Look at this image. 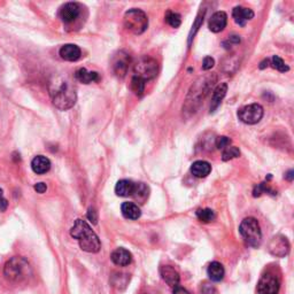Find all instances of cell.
Listing matches in <instances>:
<instances>
[{
  "label": "cell",
  "mask_w": 294,
  "mask_h": 294,
  "mask_svg": "<svg viewBox=\"0 0 294 294\" xmlns=\"http://www.w3.org/2000/svg\"><path fill=\"white\" fill-rule=\"evenodd\" d=\"M70 235L77 239L79 247L84 252L98 253L100 250L101 244L99 237L94 234V231L85 221L76 220L74 226L70 229Z\"/></svg>",
  "instance_id": "6da1fadb"
},
{
  "label": "cell",
  "mask_w": 294,
  "mask_h": 294,
  "mask_svg": "<svg viewBox=\"0 0 294 294\" xmlns=\"http://www.w3.org/2000/svg\"><path fill=\"white\" fill-rule=\"evenodd\" d=\"M50 94L54 106L61 111H67L76 103V93L72 86L62 78L51 83Z\"/></svg>",
  "instance_id": "7a4b0ae2"
},
{
  "label": "cell",
  "mask_w": 294,
  "mask_h": 294,
  "mask_svg": "<svg viewBox=\"0 0 294 294\" xmlns=\"http://www.w3.org/2000/svg\"><path fill=\"white\" fill-rule=\"evenodd\" d=\"M3 275L13 283H21L25 281L30 275V267L22 257H12L3 268Z\"/></svg>",
  "instance_id": "3957f363"
},
{
  "label": "cell",
  "mask_w": 294,
  "mask_h": 294,
  "mask_svg": "<svg viewBox=\"0 0 294 294\" xmlns=\"http://www.w3.org/2000/svg\"><path fill=\"white\" fill-rule=\"evenodd\" d=\"M239 232L247 242V245L252 247H259L262 241V232L259 222L253 217H248L242 221L240 227H239Z\"/></svg>",
  "instance_id": "277c9868"
},
{
  "label": "cell",
  "mask_w": 294,
  "mask_h": 294,
  "mask_svg": "<svg viewBox=\"0 0 294 294\" xmlns=\"http://www.w3.org/2000/svg\"><path fill=\"white\" fill-rule=\"evenodd\" d=\"M124 27L136 35H140L148 27V19L143 10L130 9L124 15Z\"/></svg>",
  "instance_id": "5b68a950"
},
{
  "label": "cell",
  "mask_w": 294,
  "mask_h": 294,
  "mask_svg": "<svg viewBox=\"0 0 294 294\" xmlns=\"http://www.w3.org/2000/svg\"><path fill=\"white\" fill-rule=\"evenodd\" d=\"M158 72V63L157 61L151 59V58H141L135 64V76L144 79H152L157 76Z\"/></svg>",
  "instance_id": "8992f818"
},
{
  "label": "cell",
  "mask_w": 294,
  "mask_h": 294,
  "mask_svg": "<svg viewBox=\"0 0 294 294\" xmlns=\"http://www.w3.org/2000/svg\"><path fill=\"white\" fill-rule=\"evenodd\" d=\"M263 107L259 104H252L239 110L238 118L245 124H256L263 118Z\"/></svg>",
  "instance_id": "52a82bcc"
},
{
  "label": "cell",
  "mask_w": 294,
  "mask_h": 294,
  "mask_svg": "<svg viewBox=\"0 0 294 294\" xmlns=\"http://www.w3.org/2000/svg\"><path fill=\"white\" fill-rule=\"evenodd\" d=\"M268 250L276 257H285L290 252L289 240L282 235H274L268 245Z\"/></svg>",
  "instance_id": "ba28073f"
},
{
  "label": "cell",
  "mask_w": 294,
  "mask_h": 294,
  "mask_svg": "<svg viewBox=\"0 0 294 294\" xmlns=\"http://www.w3.org/2000/svg\"><path fill=\"white\" fill-rule=\"evenodd\" d=\"M81 5L77 2H67L59 10V17L64 23H72L81 15Z\"/></svg>",
  "instance_id": "9c48e42d"
},
{
  "label": "cell",
  "mask_w": 294,
  "mask_h": 294,
  "mask_svg": "<svg viewBox=\"0 0 294 294\" xmlns=\"http://www.w3.org/2000/svg\"><path fill=\"white\" fill-rule=\"evenodd\" d=\"M279 282L274 275L267 274L262 276L257 284V292L259 294H278Z\"/></svg>",
  "instance_id": "30bf717a"
},
{
  "label": "cell",
  "mask_w": 294,
  "mask_h": 294,
  "mask_svg": "<svg viewBox=\"0 0 294 294\" xmlns=\"http://www.w3.org/2000/svg\"><path fill=\"white\" fill-rule=\"evenodd\" d=\"M130 63V58L124 52H118V56L113 60V70L116 76L118 77H124L126 71H128Z\"/></svg>",
  "instance_id": "8fae6325"
},
{
  "label": "cell",
  "mask_w": 294,
  "mask_h": 294,
  "mask_svg": "<svg viewBox=\"0 0 294 294\" xmlns=\"http://www.w3.org/2000/svg\"><path fill=\"white\" fill-rule=\"evenodd\" d=\"M232 17H234L235 22L240 27H245V24L250 21L254 17V12L249 8L245 7L237 6L232 10Z\"/></svg>",
  "instance_id": "7c38bea8"
},
{
  "label": "cell",
  "mask_w": 294,
  "mask_h": 294,
  "mask_svg": "<svg viewBox=\"0 0 294 294\" xmlns=\"http://www.w3.org/2000/svg\"><path fill=\"white\" fill-rule=\"evenodd\" d=\"M227 23H228L227 14L224 12H216L209 20V23H208L209 30L217 34V32H221L222 30H224V28L227 27Z\"/></svg>",
  "instance_id": "4fadbf2b"
},
{
  "label": "cell",
  "mask_w": 294,
  "mask_h": 294,
  "mask_svg": "<svg viewBox=\"0 0 294 294\" xmlns=\"http://www.w3.org/2000/svg\"><path fill=\"white\" fill-rule=\"evenodd\" d=\"M160 274L163 281H165L169 286L175 288L179 284V274L177 272L175 268L170 266H163L160 268Z\"/></svg>",
  "instance_id": "5bb4252c"
},
{
  "label": "cell",
  "mask_w": 294,
  "mask_h": 294,
  "mask_svg": "<svg viewBox=\"0 0 294 294\" xmlns=\"http://www.w3.org/2000/svg\"><path fill=\"white\" fill-rule=\"evenodd\" d=\"M111 259L116 264V266L125 267V266H129V264L131 263L132 255L128 249L118 248V249H115L113 253H112Z\"/></svg>",
  "instance_id": "9a60e30c"
},
{
  "label": "cell",
  "mask_w": 294,
  "mask_h": 294,
  "mask_svg": "<svg viewBox=\"0 0 294 294\" xmlns=\"http://www.w3.org/2000/svg\"><path fill=\"white\" fill-rule=\"evenodd\" d=\"M60 57L66 61H77L82 56L81 49L77 45L66 44L60 49Z\"/></svg>",
  "instance_id": "2e32d148"
},
{
  "label": "cell",
  "mask_w": 294,
  "mask_h": 294,
  "mask_svg": "<svg viewBox=\"0 0 294 294\" xmlns=\"http://www.w3.org/2000/svg\"><path fill=\"white\" fill-rule=\"evenodd\" d=\"M31 168L37 175H43V174H46L51 169V161L46 157L37 155L31 161Z\"/></svg>",
  "instance_id": "e0dca14e"
},
{
  "label": "cell",
  "mask_w": 294,
  "mask_h": 294,
  "mask_svg": "<svg viewBox=\"0 0 294 294\" xmlns=\"http://www.w3.org/2000/svg\"><path fill=\"white\" fill-rule=\"evenodd\" d=\"M212 172V166L209 165L207 161H195L193 165L191 166V173L194 177H198V178H205Z\"/></svg>",
  "instance_id": "ac0fdd59"
},
{
  "label": "cell",
  "mask_w": 294,
  "mask_h": 294,
  "mask_svg": "<svg viewBox=\"0 0 294 294\" xmlns=\"http://www.w3.org/2000/svg\"><path fill=\"white\" fill-rule=\"evenodd\" d=\"M75 77L77 81L84 84H90V83L98 82L100 79L99 74L96 71H88L85 68H79L75 72Z\"/></svg>",
  "instance_id": "d6986e66"
},
{
  "label": "cell",
  "mask_w": 294,
  "mask_h": 294,
  "mask_svg": "<svg viewBox=\"0 0 294 294\" xmlns=\"http://www.w3.org/2000/svg\"><path fill=\"white\" fill-rule=\"evenodd\" d=\"M133 190H135V183L129 179L118 180L115 186V193L118 197H129V195H132Z\"/></svg>",
  "instance_id": "ffe728a7"
},
{
  "label": "cell",
  "mask_w": 294,
  "mask_h": 294,
  "mask_svg": "<svg viewBox=\"0 0 294 294\" xmlns=\"http://www.w3.org/2000/svg\"><path fill=\"white\" fill-rule=\"evenodd\" d=\"M228 91V84L227 83H222V84L217 85V88L214 90L213 97H212V106H210V112H214L217 107L220 106V104L222 103V100L226 97Z\"/></svg>",
  "instance_id": "44dd1931"
},
{
  "label": "cell",
  "mask_w": 294,
  "mask_h": 294,
  "mask_svg": "<svg viewBox=\"0 0 294 294\" xmlns=\"http://www.w3.org/2000/svg\"><path fill=\"white\" fill-rule=\"evenodd\" d=\"M121 210L123 216L128 220H138L141 216L140 208L133 202H123Z\"/></svg>",
  "instance_id": "7402d4cb"
},
{
  "label": "cell",
  "mask_w": 294,
  "mask_h": 294,
  "mask_svg": "<svg viewBox=\"0 0 294 294\" xmlns=\"http://www.w3.org/2000/svg\"><path fill=\"white\" fill-rule=\"evenodd\" d=\"M207 274H208L209 278L212 279L213 282H221L224 277V274H226V270H224V267L220 262H212L209 264L208 270H207Z\"/></svg>",
  "instance_id": "603a6c76"
},
{
  "label": "cell",
  "mask_w": 294,
  "mask_h": 294,
  "mask_svg": "<svg viewBox=\"0 0 294 294\" xmlns=\"http://www.w3.org/2000/svg\"><path fill=\"white\" fill-rule=\"evenodd\" d=\"M148 187L144 183L135 184V190H133L132 197L136 199L137 201H139L140 204H144L145 200L148 198Z\"/></svg>",
  "instance_id": "cb8c5ba5"
},
{
  "label": "cell",
  "mask_w": 294,
  "mask_h": 294,
  "mask_svg": "<svg viewBox=\"0 0 294 294\" xmlns=\"http://www.w3.org/2000/svg\"><path fill=\"white\" fill-rule=\"evenodd\" d=\"M197 216H198V219L201 221V222L209 223V222H212V221H214V219H215V213H214V210L209 209V208H204V209L198 210Z\"/></svg>",
  "instance_id": "d4e9b609"
},
{
  "label": "cell",
  "mask_w": 294,
  "mask_h": 294,
  "mask_svg": "<svg viewBox=\"0 0 294 294\" xmlns=\"http://www.w3.org/2000/svg\"><path fill=\"white\" fill-rule=\"evenodd\" d=\"M145 82L144 79H141L139 77H136L133 76L132 81H131V89L133 92H135L137 96H143L144 91H145Z\"/></svg>",
  "instance_id": "484cf974"
},
{
  "label": "cell",
  "mask_w": 294,
  "mask_h": 294,
  "mask_svg": "<svg viewBox=\"0 0 294 294\" xmlns=\"http://www.w3.org/2000/svg\"><path fill=\"white\" fill-rule=\"evenodd\" d=\"M239 155H240V151H239L238 147L228 146L227 148H224L222 159H223V161H229V160L238 158Z\"/></svg>",
  "instance_id": "4316f807"
},
{
  "label": "cell",
  "mask_w": 294,
  "mask_h": 294,
  "mask_svg": "<svg viewBox=\"0 0 294 294\" xmlns=\"http://www.w3.org/2000/svg\"><path fill=\"white\" fill-rule=\"evenodd\" d=\"M166 21L169 25H172L173 28H178L181 23V19L179 14L175 12H168L166 15Z\"/></svg>",
  "instance_id": "83f0119b"
},
{
  "label": "cell",
  "mask_w": 294,
  "mask_h": 294,
  "mask_svg": "<svg viewBox=\"0 0 294 294\" xmlns=\"http://www.w3.org/2000/svg\"><path fill=\"white\" fill-rule=\"evenodd\" d=\"M271 64L272 67L275 69H277V70L282 71V72H285V71H289V67L286 66L284 61H283L282 58H279L278 56H274L271 59Z\"/></svg>",
  "instance_id": "f1b7e54d"
},
{
  "label": "cell",
  "mask_w": 294,
  "mask_h": 294,
  "mask_svg": "<svg viewBox=\"0 0 294 294\" xmlns=\"http://www.w3.org/2000/svg\"><path fill=\"white\" fill-rule=\"evenodd\" d=\"M230 145H231V139H230V138H228L226 136L217 137V139H216V147L219 148V150H224V148H227L228 146H230Z\"/></svg>",
  "instance_id": "f546056e"
},
{
  "label": "cell",
  "mask_w": 294,
  "mask_h": 294,
  "mask_svg": "<svg viewBox=\"0 0 294 294\" xmlns=\"http://www.w3.org/2000/svg\"><path fill=\"white\" fill-rule=\"evenodd\" d=\"M214 64H215V60L212 57H206L204 59V62H202V69L204 70H209V69L214 67Z\"/></svg>",
  "instance_id": "4dcf8cb0"
},
{
  "label": "cell",
  "mask_w": 294,
  "mask_h": 294,
  "mask_svg": "<svg viewBox=\"0 0 294 294\" xmlns=\"http://www.w3.org/2000/svg\"><path fill=\"white\" fill-rule=\"evenodd\" d=\"M7 207H8V202H7L6 198L3 197V192L1 188H0V210H1V212H5Z\"/></svg>",
  "instance_id": "1f68e13d"
},
{
  "label": "cell",
  "mask_w": 294,
  "mask_h": 294,
  "mask_svg": "<svg viewBox=\"0 0 294 294\" xmlns=\"http://www.w3.org/2000/svg\"><path fill=\"white\" fill-rule=\"evenodd\" d=\"M88 219L91 221V222H93L94 224L97 223V221H98L97 212L93 208H90L89 209V212H88Z\"/></svg>",
  "instance_id": "d6a6232c"
},
{
  "label": "cell",
  "mask_w": 294,
  "mask_h": 294,
  "mask_svg": "<svg viewBox=\"0 0 294 294\" xmlns=\"http://www.w3.org/2000/svg\"><path fill=\"white\" fill-rule=\"evenodd\" d=\"M201 292H202V294H214L215 293V289H214V286L205 284L204 286H202Z\"/></svg>",
  "instance_id": "836d02e7"
},
{
  "label": "cell",
  "mask_w": 294,
  "mask_h": 294,
  "mask_svg": "<svg viewBox=\"0 0 294 294\" xmlns=\"http://www.w3.org/2000/svg\"><path fill=\"white\" fill-rule=\"evenodd\" d=\"M47 190V186L45 183H37L35 185V191H37L38 193H44Z\"/></svg>",
  "instance_id": "e575fe53"
},
{
  "label": "cell",
  "mask_w": 294,
  "mask_h": 294,
  "mask_svg": "<svg viewBox=\"0 0 294 294\" xmlns=\"http://www.w3.org/2000/svg\"><path fill=\"white\" fill-rule=\"evenodd\" d=\"M174 294H190V293H188V291H186L185 289L180 288L179 285H177L174 288Z\"/></svg>",
  "instance_id": "d590c367"
},
{
  "label": "cell",
  "mask_w": 294,
  "mask_h": 294,
  "mask_svg": "<svg viewBox=\"0 0 294 294\" xmlns=\"http://www.w3.org/2000/svg\"><path fill=\"white\" fill-rule=\"evenodd\" d=\"M285 177H286V178H288L289 180H292V179H293V170H290V172L285 175Z\"/></svg>",
  "instance_id": "8d00e7d4"
}]
</instances>
